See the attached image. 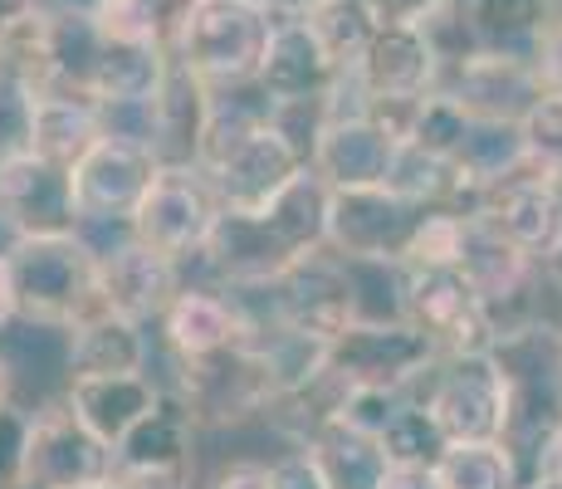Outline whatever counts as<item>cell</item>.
Segmentation results:
<instances>
[{
	"label": "cell",
	"mask_w": 562,
	"mask_h": 489,
	"mask_svg": "<svg viewBox=\"0 0 562 489\" xmlns=\"http://www.w3.org/2000/svg\"><path fill=\"white\" fill-rule=\"evenodd\" d=\"M328 215H333V187L313 167H304L269 205L221 215L205 255L191 259L196 269H205V279H191V285H221V289L274 285L299 259L328 249Z\"/></svg>",
	"instance_id": "obj_1"
},
{
	"label": "cell",
	"mask_w": 562,
	"mask_h": 489,
	"mask_svg": "<svg viewBox=\"0 0 562 489\" xmlns=\"http://www.w3.org/2000/svg\"><path fill=\"white\" fill-rule=\"evenodd\" d=\"M20 319L40 329L74 333L79 323L108 313L103 303V255L89 235H45V241H10Z\"/></svg>",
	"instance_id": "obj_2"
},
{
	"label": "cell",
	"mask_w": 562,
	"mask_h": 489,
	"mask_svg": "<svg viewBox=\"0 0 562 489\" xmlns=\"http://www.w3.org/2000/svg\"><path fill=\"white\" fill-rule=\"evenodd\" d=\"M279 15L259 0H196L171 59L187 64L205 89H250L274 45Z\"/></svg>",
	"instance_id": "obj_3"
},
{
	"label": "cell",
	"mask_w": 562,
	"mask_h": 489,
	"mask_svg": "<svg viewBox=\"0 0 562 489\" xmlns=\"http://www.w3.org/2000/svg\"><path fill=\"white\" fill-rule=\"evenodd\" d=\"M250 309L255 329L259 323H274V329L304 333V338L333 343L338 333H348L358 319H367L358 303V279H352V265L333 249H318V255L299 259L284 279L265 289H235Z\"/></svg>",
	"instance_id": "obj_4"
},
{
	"label": "cell",
	"mask_w": 562,
	"mask_h": 489,
	"mask_svg": "<svg viewBox=\"0 0 562 489\" xmlns=\"http://www.w3.org/2000/svg\"><path fill=\"white\" fill-rule=\"evenodd\" d=\"M171 363H177V357H171ZM171 391L187 401L196 426H240V421H250V416H269V407L284 397L274 363H269V347L259 333L225 347V353L177 363V387Z\"/></svg>",
	"instance_id": "obj_5"
},
{
	"label": "cell",
	"mask_w": 562,
	"mask_h": 489,
	"mask_svg": "<svg viewBox=\"0 0 562 489\" xmlns=\"http://www.w3.org/2000/svg\"><path fill=\"white\" fill-rule=\"evenodd\" d=\"M440 363V347L406 319H358L328 343V373L352 397H406Z\"/></svg>",
	"instance_id": "obj_6"
},
{
	"label": "cell",
	"mask_w": 562,
	"mask_h": 489,
	"mask_svg": "<svg viewBox=\"0 0 562 489\" xmlns=\"http://www.w3.org/2000/svg\"><path fill=\"white\" fill-rule=\"evenodd\" d=\"M426 407L450 445L504 441L509 431V373L499 353H450L426 377Z\"/></svg>",
	"instance_id": "obj_7"
},
{
	"label": "cell",
	"mask_w": 562,
	"mask_h": 489,
	"mask_svg": "<svg viewBox=\"0 0 562 489\" xmlns=\"http://www.w3.org/2000/svg\"><path fill=\"white\" fill-rule=\"evenodd\" d=\"M221 215H225V201L201 167H161L153 191L137 205L127 235L153 245L157 255L177 259V265H191V259L205 255Z\"/></svg>",
	"instance_id": "obj_8"
},
{
	"label": "cell",
	"mask_w": 562,
	"mask_h": 489,
	"mask_svg": "<svg viewBox=\"0 0 562 489\" xmlns=\"http://www.w3.org/2000/svg\"><path fill=\"white\" fill-rule=\"evenodd\" d=\"M396 319L416 323L440 357L450 353H490L494 329L484 299L464 279V269H396Z\"/></svg>",
	"instance_id": "obj_9"
},
{
	"label": "cell",
	"mask_w": 562,
	"mask_h": 489,
	"mask_svg": "<svg viewBox=\"0 0 562 489\" xmlns=\"http://www.w3.org/2000/svg\"><path fill=\"white\" fill-rule=\"evenodd\" d=\"M436 205L406 201L392 187H362V191H333L328 215V249L348 265H386L396 269L416 241L420 221Z\"/></svg>",
	"instance_id": "obj_10"
},
{
	"label": "cell",
	"mask_w": 562,
	"mask_h": 489,
	"mask_svg": "<svg viewBox=\"0 0 562 489\" xmlns=\"http://www.w3.org/2000/svg\"><path fill=\"white\" fill-rule=\"evenodd\" d=\"M113 475V445L99 441L69 407V397L49 401L30 416L25 465L15 489H93Z\"/></svg>",
	"instance_id": "obj_11"
},
{
	"label": "cell",
	"mask_w": 562,
	"mask_h": 489,
	"mask_svg": "<svg viewBox=\"0 0 562 489\" xmlns=\"http://www.w3.org/2000/svg\"><path fill=\"white\" fill-rule=\"evenodd\" d=\"M0 231L10 241H45V235H79V196L74 171L35 152L0 162Z\"/></svg>",
	"instance_id": "obj_12"
},
{
	"label": "cell",
	"mask_w": 562,
	"mask_h": 489,
	"mask_svg": "<svg viewBox=\"0 0 562 489\" xmlns=\"http://www.w3.org/2000/svg\"><path fill=\"white\" fill-rule=\"evenodd\" d=\"M161 162L147 143L108 133L89 157L74 167V196H79L83 225H133L143 196L153 191Z\"/></svg>",
	"instance_id": "obj_13"
},
{
	"label": "cell",
	"mask_w": 562,
	"mask_h": 489,
	"mask_svg": "<svg viewBox=\"0 0 562 489\" xmlns=\"http://www.w3.org/2000/svg\"><path fill=\"white\" fill-rule=\"evenodd\" d=\"M440 93L480 123H524L548 84L538 79L528 49H480L440 74Z\"/></svg>",
	"instance_id": "obj_14"
},
{
	"label": "cell",
	"mask_w": 562,
	"mask_h": 489,
	"mask_svg": "<svg viewBox=\"0 0 562 489\" xmlns=\"http://www.w3.org/2000/svg\"><path fill=\"white\" fill-rule=\"evenodd\" d=\"M396 143L386 127H376L362 108H333L328 103V123L318 133L308 167L328 181L333 191H362V187H386L396 167Z\"/></svg>",
	"instance_id": "obj_15"
},
{
	"label": "cell",
	"mask_w": 562,
	"mask_h": 489,
	"mask_svg": "<svg viewBox=\"0 0 562 489\" xmlns=\"http://www.w3.org/2000/svg\"><path fill=\"white\" fill-rule=\"evenodd\" d=\"M161 343L177 363L187 357H211V353H225V347L255 338V319L245 309V299L235 289H221V285H191L171 299V309L161 313Z\"/></svg>",
	"instance_id": "obj_16"
},
{
	"label": "cell",
	"mask_w": 562,
	"mask_h": 489,
	"mask_svg": "<svg viewBox=\"0 0 562 489\" xmlns=\"http://www.w3.org/2000/svg\"><path fill=\"white\" fill-rule=\"evenodd\" d=\"M99 255H103V303L133 323H161L171 299L187 289V265L157 255L153 245L133 241V235H123Z\"/></svg>",
	"instance_id": "obj_17"
},
{
	"label": "cell",
	"mask_w": 562,
	"mask_h": 489,
	"mask_svg": "<svg viewBox=\"0 0 562 489\" xmlns=\"http://www.w3.org/2000/svg\"><path fill=\"white\" fill-rule=\"evenodd\" d=\"M480 221H490L504 241H514L524 255H533L543 265L548 255L562 245V187L548 177H538L533 167L518 171L514 181L480 196Z\"/></svg>",
	"instance_id": "obj_18"
},
{
	"label": "cell",
	"mask_w": 562,
	"mask_h": 489,
	"mask_svg": "<svg viewBox=\"0 0 562 489\" xmlns=\"http://www.w3.org/2000/svg\"><path fill=\"white\" fill-rule=\"evenodd\" d=\"M440 74H446V64L426 40V30L382 25L352 69V79H358L362 98H430L440 89Z\"/></svg>",
	"instance_id": "obj_19"
},
{
	"label": "cell",
	"mask_w": 562,
	"mask_h": 489,
	"mask_svg": "<svg viewBox=\"0 0 562 489\" xmlns=\"http://www.w3.org/2000/svg\"><path fill=\"white\" fill-rule=\"evenodd\" d=\"M294 455H304L318 489H386V480L396 470L382 451V436L352 416L323 421Z\"/></svg>",
	"instance_id": "obj_20"
},
{
	"label": "cell",
	"mask_w": 562,
	"mask_h": 489,
	"mask_svg": "<svg viewBox=\"0 0 562 489\" xmlns=\"http://www.w3.org/2000/svg\"><path fill=\"white\" fill-rule=\"evenodd\" d=\"M342 84V69L328 59V49L313 40V30L304 20H279L274 45H269V59L259 69V98L269 108L279 103H323L333 98V89Z\"/></svg>",
	"instance_id": "obj_21"
},
{
	"label": "cell",
	"mask_w": 562,
	"mask_h": 489,
	"mask_svg": "<svg viewBox=\"0 0 562 489\" xmlns=\"http://www.w3.org/2000/svg\"><path fill=\"white\" fill-rule=\"evenodd\" d=\"M211 103H215V89H205L187 64L171 59V74L153 103V152L161 167H196L201 162Z\"/></svg>",
	"instance_id": "obj_22"
},
{
	"label": "cell",
	"mask_w": 562,
	"mask_h": 489,
	"mask_svg": "<svg viewBox=\"0 0 562 489\" xmlns=\"http://www.w3.org/2000/svg\"><path fill=\"white\" fill-rule=\"evenodd\" d=\"M64 397H69L74 411H79L83 426L117 451V445L127 441V431L157 411L161 387L147 373H133V377H69Z\"/></svg>",
	"instance_id": "obj_23"
},
{
	"label": "cell",
	"mask_w": 562,
	"mask_h": 489,
	"mask_svg": "<svg viewBox=\"0 0 562 489\" xmlns=\"http://www.w3.org/2000/svg\"><path fill=\"white\" fill-rule=\"evenodd\" d=\"M117 470H181L196 465V416L177 391H161L157 411L127 431V441L113 451Z\"/></svg>",
	"instance_id": "obj_24"
},
{
	"label": "cell",
	"mask_w": 562,
	"mask_h": 489,
	"mask_svg": "<svg viewBox=\"0 0 562 489\" xmlns=\"http://www.w3.org/2000/svg\"><path fill=\"white\" fill-rule=\"evenodd\" d=\"M147 373V333L123 313H99L69 333V377H133Z\"/></svg>",
	"instance_id": "obj_25"
},
{
	"label": "cell",
	"mask_w": 562,
	"mask_h": 489,
	"mask_svg": "<svg viewBox=\"0 0 562 489\" xmlns=\"http://www.w3.org/2000/svg\"><path fill=\"white\" fill-rule=\"evenodd\" d=\"M167 74H171V54L167 49L108 40L99 69H93L89 98L99 108H143V103H157Z\"/></svg>",
	"instance_id": "obj_26"
},
{
	"label": "cell",
	"mask_w": 562,
	"mask_h": 489,
	"mask_svg": "<svg viewBox=\"0 0 562 489\" xmlns=\"http://www.w3.org/2000/svg\"><path fill=\"white\" fill-rule=\"evenodd\" d=\"M108 137L103 108L83 93H45L35 118V157L59 162V167H79L93 147Z\"/></svg>",
	"instance_id": "obj_27"
},
{
	"label": "cell",
	"mask_w": 562,
	"mask_h": 489,
	"mask_svg": "<svg viewBox=\"0 0 562 489\" xmlns=\"http://www.w3.org/2000/svg\"><path fill=\"white\" fill-rule=\"evenodd\" d=\"M299 20L313 30V40L328 49V59L338 64L342 74L358 69V59L376 40V30L386 25V15H382L376 0H318V5Z\"/></svg>",
	"instance_id": "obj_28"
},
{
	"label": "cell",
	"mask_w": 562,
	"mask_h": 489,
	"mask_svg": "<svg viewBox=\"0 0 562 489\" xmlns=\"http://www.w3.org/2000/svg\"><path fill=\"white\" fill-rule=\"evenodd\" d=\"M480 49H528L558 0H450Z\"/></svg>",
	"instance_id": "obj_29"
},
{
	"label": "cell",
	"mask_w": 562,
	"mask_h": 489,
	"mask_svg": "<svg viewBox=\"0 0 562 489\" xmlns=\"http://www.w3.org/2000/svg\"><path fill=\"white\" fill-rule=\"evenodd\" d=\"M460 171L474 181V191H494L504 181H514L518 171H528V143H524V123H470L460 152Z\"/></svg>",
	"instance_id": "obj_30"
},
{
	"label": "cell",
	"mask_w": 562,
	"mask_h": 489,
	"mask_svg": "<svg viewBox=\"0 0 562 489\" xmlns=\"http://www.w3.org/2000/svg\"><path fill=\"white\" fill-rule=\"evenodd\" d=\"M376 436H382V451L396 470H436L440 455L450 451V436L440 431V421L430 416V407L426 401H411V397L396 401Z\"/></svg>",
	"instance_id": "obj_31"
},
{
	"label": "cell",
	"mask_w": 562,
	"mask_h": 489,
	"mask_svg": "<svg viewBox=\"0 0 562 489\" xmlns=\"http://www.w3.org/2000/svg\"><path fill=\"white\" fill-rule=\"evenodd\" d=\"M446 489H524L518 465L504 441H480V445H450L436 465Z\"/></svg>",
	"instance_id": "obj_32"
},
{
	"label": "cell",
	"mask_w": 562,
	"mask_h": 489,
	"mask_svg": "<svg viewBox=\"0 0 562 489\" xmlns=\"http://www.w3.org/2000/svg\"><path fill=\"white\" fill-rule=\"evenodd\" d=\"M40 93L15 64L0 59V162L35 152V118H40Z\"/></svg>",
	"instance_id": "obj_33"
},
{
	"label": "cell",
	"mask_w": 562,
	"mask_h": 489,
	"mask_svg": "<svg viewBox=\"0 0 562 489\" xmlns=\"http://www.w3.org/2000/svg\"><path fill=\"white\" fill-rule=\"evenodd\" d=\"M464 241H470V215L450 211V205H436V211L420 221V231H416V241H411L402 265H411V269H460Z\"/></svg>",
	"instance_id": "obj_34"
},
{
	"label": "cell",
	"mask_w": 562,
	"mask_h": 489,
	"mask_svg": "<svg viewBox=\"0 0 562 489\" xmlns=\"http://www.w3.org/2000/svg\"><path fill=\"white\" fill-rule=\"evenodd\" d=\"M470 123H474V118L464 113L456 98H446V93L436 89L426 103H420V118H416V133H411V143H416L420 152H430V157L460 162L464 137H470Z\"/></svg>",
	"instance_id": "obj_35"
},
{
	"label": "cell",
	"mask_w": 562,
	"mask_h": 489,
	"mask_svg": "<svg viewBox=\"0 0 562 489\" xmlns=\"http://www.w3.org/2000/svg\"><path fill=\"white\" fill-rule=\"evenodd\" d=\"M528 167L562 187V93H543L524 118Z\"/></svg>",
	"instance_id": "obj_36"
},
{
	"label": "cell",
	"mask_w": 562,
	"mask_h": 489,
	"mask_svg": "<svg viewBox=\"0 0 562 489\" xmlns=\"http://www.w3.org/2000/svg\"><path fill=\"white\" fill-rule=\"evenodd\" d=\"M528 59H533L538 79L548 84V93H562V0L553 5V15L543 20V30L528 45Z\"/></svg>",
	"instance_id": "obj_37"
},
{
	"label": "cell",
	"mask_w": 562,
	"mask_h": 489,
	"mask_svg": "<svg viewBox=\"0 0 562 489\" xmlns=\"http://www.w3.org/2000/svg\"><path fill=\"white\" fill-rule=\"evenodd\" d=\"M25 441H30V416L20 407L0 411V489H15L20 465H25Z\"/></svg>",
	"instance_id": "obj_38"
},
{
	"label": "cell",
	"mask_w": 562,
	"mask_h": 489,
	"mask_svg": "<svg viewBox=\"0 0 562 489\" xmlns=\"http://www.w3.org/2000/svg\"><path fill=\"white\" fill-rule=\"evenodd\" d=\"M211 489H284V475H279V465L265 460H231Z\"/></svg>",
	"instance_id": "obj_39"
},
{
	"label": "cell",
	"mask_w": 562,
	"mask_h": 489,
	"mask_svg": "<svg viewBox=\"0 0 562 489\" xmlns=\"http://www.w3.org/2000/svg\"><path fill=\"white\" fill-rule=\"evenodd\" d=\"M376 5H382L386 25H426L440 5H450V0H376Z\"/></svg>",
	"instance_id": "obj_40"
},
{
	"label": "cell",
	"mask_w": 562,
	"mask_h": 489,
	"mask_svg": "<svg viewBox=\"0 0 562 489\" xmlns=\"http://www.w3.org/2000/svg\"><path fill=\"white\" fill-rule=\"evenodd\" d=\"M40 10H45V0H0V35H10V30L25 25V20H35Z\"/></svg>",
	"instance_id": "obj_41"
},
{
	"label": "cell",
	"mask_w": 562,
	"mask_h": 489,
	"mask_svg": "<svg viewBox=\"0 0 562 489\" xmlns=\"http://www.w3.org/2000/svg\"><path fill=\"white\" fill-rule=\"evenodd\" d=\"M10 319H20V303H15V275H10V255L0 249V329Z\"/></svg>",
	"instance_id": "obj_42"
},
{
	"label": "cell",
	"mask_w": 562,
	"mask_h": 489,
	"mask_svg": "<svg viewBox=\"0 0 562 489\" xmlns=\"http://www.w3.org/2000/svg\"><path fill=\"white\" fill-rule=\"evenodd\" d=\"M386 489H446V485H440L436 470H392Z\"/></svg>",
	"instance_id": "obj_43"
},
{
	"label": "cell",
	"mask_w": 562,
	"mask_h": 489,
	"mask_svg": "<svg viewBox=\"0 0 562 489\" xmlns=\"http://www.w3.org/2000/svg\"><path fill=\"white\" fill-rule=\"evenodd\" d=\"M279 475H284V489H318V480L308 475L304 455H289V460H279Z\"/></svg>",
	"instance_id": "obj_44"
},
{
	"label": "cell",
	"mask_w": 562,
	"mask_h": 489,
	"mask_svg": "<svg viewBox=\"0 0 562 489\" xmlns=\"http://www.w3.org/2000/svg\"><path fill=\"white\" fill-rule=\"evenodd\" d=\"M524 489H562V451H553V460H548Z\"/></svg>",
	"instance_id": "obj_45"
},
{
	"label": "cell",
	"mask_w": 562,
	"mask_h": 489,
	"mask_svg": "<svg viewBox=\"0 0 562 489\" xmlns=\"http://www.w3.org/2000/svg\"><path fill=\"white\" fill-rule=\"evenodd\" d=\"M259 5H265V10H274L279 20H294V15H308V10L318 5V0H259Z\"/></svg>",
	"instance_id": "obj_46"
},
{
	"label": "cell",
	"mask_w": 562,
	"mask_h": 489,
	"mask_svg": "<svg viewBox=\"0 0 562 489\" xmlns=\"http://www.w3.org/2000/svg\"><path fill=\"white\" fill-rule=\"evenodd\" d=\"M15 407V373H10V363L0 357V411Z\"/></svg>",
	"instance_id": "obj_47"
},
{
	"label": "cell",
	"mask_w": 562,
	"mask_h": 489,
	"mask_svg": "<svg viewBox=\"0 0 562 489\" xmlns=\"http://www.w3.org/2000/svg\"><path fill=\"white\" fill-rule=\"evenodd\" d=\"M543 279H548V285H553L558 293H562V245L553 249V255H548L543 259Z\"/></svg>",
	"instance_id": "obj_48"
},
{
	"label": "cell",
	"mask_w": 562,
	"mask_h": 489,
	"mask_svg": "<svg viewBox=\"0 0 562 489\" xmlns=\"http://www.w3.org/2000/svg\"><path fill=\"white\" fill-rule=\"evenodd\" d=\"M93 489H113V485H93Z\"/></svg>",
	"instance_id": "obj_49"
},
{
	"label": "cell",
	"mask_w": 562,
	"mask_h": 489,
	"mask_svg": "<svg viewBox=\"0 0 562 489\" xmlns=\"http://www.w3.org/2000/svg\"><path fill=\"white\" fill-rule=\"evenodd\" d=\"M558 451H562V441H558Z\"/></svg>",
	"instance_id": "obj_50"
}]
</instances>
